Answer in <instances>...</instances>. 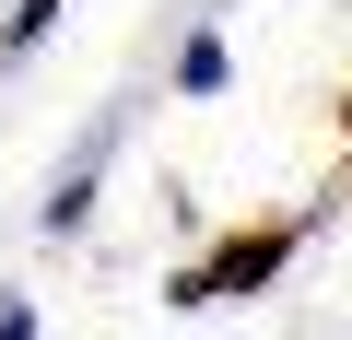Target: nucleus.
<instances>
[{"label":"nucleus","mask_w":352,"mask_h":340,"mask_svg":"<svg viewBox=\"0 0 352 340\" xmlns=\"http://www.w3.org/2000/svg\"><path fill=\"white\" fill-rule=\"evenodd\" d=\"M317 223V212H305ZM305 223H247V235H223L200 270H176L164 282V305H223V293H258V282H282V258H294V235Z\"/></svg>","instance_id":"obj_1"},{"label":"nucleus","mask_w":352,"mask_h":340,"mask_svg":"<svg viewBox=\"0 0 352 340\" xmlns=\"http://www.w3.org/2000/svg\"><path fill=\"white\" fill-rule=\"evenodd\" d=\"M94 164H106V129L59 164V188H47V235H82V212H94Z\"/></svg>","instance_id":"obj_2"},{"label":"nucleus","mask_w":352,"mask_h":340,"mask_svg":"<svg viewBox=\"0 0 352 340\" xmlns=\"http://www.w3.org/2000/svg\"><path fill=\"white\" fill-rule=\"evenodd\" d=\"M59 12H71V0H12V24H0V59H36Z\"/></svg>","instance_id":"obj_3"},{"label":"nucleus","mask_w":352,"mask_h":340,"mask_svg":"<svg viewBox=\"0 0 352 340\" xmlns=\"http://www.w3.org/2000/svg\"><path fill=\"white\" fill-rule=\"evenodd\" d=\"M223 82H235L223 36H188V59H176V94H223Z\"/></svg>","instance_id":"obj_4"}]
</instances>
